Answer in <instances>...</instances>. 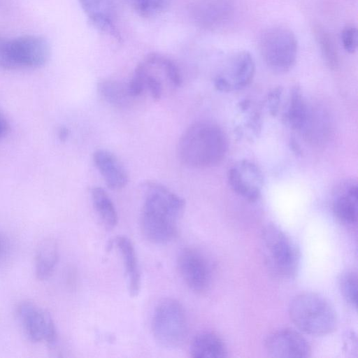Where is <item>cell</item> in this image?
<instances>
[{
    "instance_id": "6da1fadb",
    "label": "cell",
    "mask_w": 358,
    "mask_h": 358,
    "mask_svg": "<svg viewBox=\"0 0 358 358\" xmlns=\"http://www.w3.org/2000/svg\"><path fill=\"white\" fill-rule=\"evenodd\" d=\"M141 215V228L144 236L156 244H165L178 234L185 201L163 185L148 181Z\"/></svg>"
},
{
    "instance_id": "7a4b0ae2",
    "label": "cell",
    "mask_w": 358,
    "mask_h": 358,
    "mask_svg": "<svg viewBox=\"0 0 358 358\" xmlns=\"http://www.w3.org/2000/svg\"><path fill=\"white\" fill-rule=\"evenodd\" d=\"M227 137L215 123L200 121L188 127L180 138L178 152L185 165L208 168L220 164L227 153Z\"/></svg>"
},
{
    "instance_id": "3957f363",
    "label": "cell",
    "mask_w": 358,
    "mask_h": 358,
    "mask_svg": "<svg viewBox=\"0 0 358 358\" xmlns=\"http://www.w3.org/2000/svg\"><path fill=\"white\" fill-rule=\"evenodd\" d=\"M289 316L299 331L315 336L333 332L338 319L335 309L324 297L315 292H303L289 303Z\"/></svg>"
},
{
    "instance_id": "277c9868",
    "label": "cell",
    "mask_w": 358,
    "mask_h": 358,
    "mask_svg": "<svg viewBox=\"0 0 358 358\" xmlns=\"http://www.w3.org/2000/svg\"><path fill=\"white\" fill-rule=\"evenodd\" d=\"M261 240L270 271L283 280L294 278L299 268L300 255L289 235L278 226L268 224L262 231Z\"/></svg>"
},
{
    "instance_id": "5b68a950",
    "label": "cell",
    "mask_w": 358,
    "mask_h": 358,
    "mask_svg": "<svg viewBox=\"0 0 358 358\" xmlns=\"http://www.w3.org/2000/svg\"><path fill=\"white\" fill-rule=\"evenodd\" d=\"M50 56V46L43 37L25 35L0 39V68L31 69L43 66Z\"/></svg>"
},
{
    "instance_id": "8992f818",
    "label": "cell",
    "mask_w": 358,
    "mask_h": 358,
    "mask_svg": "<svg viewBox=\"0 0 358 358\" xmlns=\"http://www.w3.org/2000/svg\"><path fill=\"white\" fill-rule=\"evenodd\" d=\"M152 331L156 342L166 348L181 346L187 335V322L185 309L177 299L160 300L152 318Z\"/></svg>"
},
{
    "instance_id": "52a82bcc",
    "label": "cell",
    "mask_w": 358,
    "mask_h": 358,
    "mask_svg": "<svg viewBox=\"0 0 358 358\" xmlns=\"http://www.w3.org/2000/svg\"><path fill=\"white\" fill-rule=\"evenodd\" d=\"M259 50L267 66L275 73H283L294 66L299 45L292 30L277 26L267 29L261 35Z\"/></svg>"
},
{
    "instance_id": "ba28073f",
    "label": "cell",
    "mask_w": 358,
    "mask_h": 358,
    "mask_svg": "<svg viewBox=\"0 0 358 358\" xmlns=\"http://www.w3.org/2000/svg\"><path fill=\"white\" fill-rule=\"evenodd\" d=\"M177 262L179 273L191 290L203 294L209 289L210 266L201 252L195 248H185L180 251Z\"/></svg>"
},
{
    "instance_id": "9c48e42d",
    "label": "cell",
    "mask_w": 358,
    "mask_h": 358,
    "mask_svg": "<svg viewBox=\"0 0 358 358\" xmlns=\"http://www.w3.org/2000/svg\"><path fill=\"white\" fill-rule=\"evenodd\" d=\"M18 315L23 329L30 341L44 342L53 345L57 341V331L50 315L38 305L30 301L22 302Z\"/></svg>"
},
{
    "instance_id": "30bf717a",
    "label": "cell",
    "mask_w": 358,
    "mask_h": 358,
    "mask_svg": "<svg viewBox=\"0 0 358 358\" xmlns=\"http://www.w3.org/2000/svg\"><path fill=\"white\" fill-rule=\"evenodd\" d=\"M255 73L253 57L247 51L234 55L223 71L214 79V85L221 92H231L247 87Z\"/></svg>"
},
{
    "instance_id": "8fae6325",
    "label": "cell",
    "mask_w": 358,
    "mask_h": 358,
    "mask_svg": "<svg viewBox=\"0 0 358 358\" xmlns=\"http://www.w3.org/2000/svg\"><path fill=\"white\" fill-rule=\"evenodd\" d=\"M267 354L273 357L306 358L311 355V347L301 331L283 328L273 331L264 341Z\"/></svg>"
},
{
    "instance_id": "7c38bea8",
    "label": "cell",
    "mask_w": 358,
    "mask_h": 358,
    "mask_svg": "<svg viewBox=\"0 0 358 358\" xmlns=\"http://www.w3.org/2000/svg\"><path fill=\"white\" fill-rule=\"evenodd\" d=\"M227 179L232 190L245 200L254 203L259 199L264 178L255 163L248 160L236 163L229 169Z\"/></svg>"
},
{
    "instance_id": "4fadbf2b",
    "label": "cell",
    "mask_w": 358,
    "mask_h": 358,
    "mask_svg": "<svg viewBox=\"0 0 358 358\" xmlns=\"http://www.w3.org/2000/svg\"><path fill=\"white\" fill-rule=\"evenodd\" d=\"M79 2L93 27L120 40L113 21L115 0H79Z\"/></svg>"
},
{
    "instance_id": "5bb4252c",
    "label": "cell",
    "mask_w": 358,
    "mask_h": 358,
    "mask_svg": "<svg viewBox=\"0 0 358 358\" xmlns=\"http://www.w3.org/2000/svg\"><path fill=\"white\" fill-rule=\"evenodd\" d=\"M93 161L109 189L118 190L126 186L127 171L115 155L106 150H96L93 153Z\"/></svg>"
},
{
    "instance_id": "9a60e30c",
    "label": "cell",
    "mask_w": 358,
    "mask_h": 358,
    "mask_svg": "<svg viewBox=\"0 0 358 358\" xmlns=\"http://www.w3.org/2000/svg\"><path fill=\"white\" fill-rule=\"evenodd\" d=\"M110 241V247L115 245L122 256L129 295L136 296L141 290V279L134 245L129 238L124 236H117Z\"/></svg>"
},
{
    "instance_id": "2e32d148",
    "label": "cell",
    "mask_w": 358,
    "mask_h": 358,
    "mask_svg": "<svg viewBox=\"0 0 358 358\" xmlns=\"http://www.w3.org/2000/svg\"><path fill=\"white\" fill-rule=\"evenodd\" d=\"M189 352L191 357L194 358H222L228 355L224 340L217 333L212 331L197 334L192 340Z\"/></svg>"
},
{
    "instance_id": "e0dca14e",
    "label": "cell",
    "mask_w": 358,
    "mask_h": 358,
    "mask_svg": "<svg viewBox=\"0 0 358 358\" xmlns=\"http://www.w3.org/2000/svg\"><path fill=\"white\" fill-rule=\"evenodd\" d=\"M357 184H347L334 200L332 208L336 218L341 222L354 225L357 222Z\"/></svg>"
},
{
    "instance_id": "ac0fdd59",
    "label": "cell",
    "mask_w": 358,
    "mask_h": 358,
    "mask_svg": "<svg viewBox=\"0 0 358 358\" xmlns=\"http://www.w3.org/2000/svg\"><path fill=\"white\" fill-rule=\"evenodd\" d=\"M59 258L57 243L52 238L43 240L38 246L35 257V272L41 280L49 278Z\"/></svg>"
},
{
    "instance_id": "d6986e66",
    "label": "cell",
    "mask_w": 358,
    "mask_h": 358,
    "mask_svg": "<svg viewBox=\"0 0 358 358\" xmlns=\"http://www.w3.org/2000/svg\"><path fill=\"white\" fill-rule=\"evenodd\" d=\"M309 114L306 103L299 87H294L290 93L283 121L294 130H301L304 127Z\"/></svg>"
},
{
    "instance_id": "ffe728a7",
    "label": "cell",
    "mask_w": 358,
    "mask_h": 358,
    "mask_svg": "<svg viewBox=\"0 0 358 358\" xmlns=\"http://www.w3.org/2000/svg\"><path fill=\"white\" fill-rule=\"evenodd\" d=\"M94 208L101 223L107 230H111L117 224L118 217L115 207L107 192L100 187L91 189Z\"/></svg>"
},
{
    "instance_id": "44dd1931",
    "label": "cell",
    "mask_w": 358,
    "mask_h": 358,
    "mask_svg": "<svg viewBox=\"0 0 358 358\" xmlns=\"http://www.w3.org/2000/svg\"><path fill=\"white\" fill-rule=\"evenodd\" d=\"M101 96L116 107H126L134 98L129 90L128 83L112 79H103L97 85Z\"/></svg>"
},
{
    "instance_id": "7402d4cb",
    "label": "cell",
    "mask_w": 358,
    "mask_h": 358,
    "mask_svg": "<svg viewBox=\"0 0 358 358\" xmlns=\"http://www.w3.org/2000/svg\"><path fill=\"white\" fill-rule=\"evenodd\" d=\"M199 18L207 26H217L223 24L231 15L230 0H208L201 5Z\"/></svg>"
},
{
    "instance_id": "603a6c76",
    "label": "cell",
    "mask_w": 358,
    "mask_h": 358,
    "mask_svg": "<svg viewBox=\"0 0 358 358\" xmlns=\"http://www.w3.org/2000/svg\"><path fill=\"white\" fill-rule=\"evenodd\" d=\"M315 36L327 64L332 69H336L338 66V55L331 34L322 27H317L315 29Z\"/></svg>"
},
{
    "instance_id": "cb8c5ba5",
    "label": "cell",
    "mask_w": 358,
    "mask_h": 358,
    "mask_svg": "<svg viewBox=\"0 0 358 358\" xmlns=\"http://www.w3.org/2000/svg\"><path fill=\"white\" fill-rule=\"evenodd\" d=\"M171 0H128L131 8L143 17L160 15L169 7Z\"/></svg>"
},
{
    "instance_id": "d4e9b609",
    "label": "cell",
    "mask_w": 358,
    "mask_h": 358,
    "mask_svg": "<svg viewBox=\"0 0 358 358\" xmlns=\"http://www.w3.org/2000/svg\"><path fill=\"white\" fill-rule=\"evenodd\" d=\"M339 287L345 301L351 306H357V275L354 271H346L339 278Z\"/></svg>"
},
{
    "instance_id": "484cf974",
    "label": "cell",
    "mask_w": 358,
    "mask_h": 358,
    "mask_svg": "<svg viewBox=\"0 0 358 358\" xmlns=\"http://www.w3.org/2000/svg\"><path fill=\"white\" fill-rule=\"evenodd\" d=\"M357 29L355 25L345 26L341 32V41L344 50L354 53L357 48Z\"/></svg>"
},
{
    "instance_id": "4316f807",
    "label": "cell",
    "mask_w": 358,
    "mask_h": 358,
    "mask_svg": "<svg viewBox=\"0 0 358 358\" xmlns=\"http://www.w3.org/2000/svg\"><path fill=\"white\" fill-rule=\"evenodd\" d=\"M9 131V124L6 118L0 113V139L5 137Z\"/></svg>"
},
{
    "instance_id": "83f0119b",
    "label": "cell",
    "mask_w": 358,
    "mask_h": 358,
    "mask_svg": "<svg viewBox=\"0 0 358 358\" xmlns=\"http://www.w3.org/2000/svg\"><path fill=\"white\" fill-rule=\"evenodd\" d=\"M68 129L66 128H62L59 131V137L62 140L64 141L68 136Z\"/></svg>"
},
{
    "instance_id": "f1b7e54d",
    "label": "cell",
    "mask_w": 358,
    "mask_h": 358,
    "mask_svg": "<svg viewBox=\"0 0 358 358\" xmlns=\"http://www.w3.org/2000/svg\"><path fill=\"white\" fill-rule=\"evenodd\" d=\"M0 250H1V244H0Z\"/></svg>"
},
{
    "instance_id": "f546056e",
    "label": "cell",
    "mask_w": 358,
    "mask_h": 358,
    "mask_svg": "<svg viewBox=\"0 0 358 358\" xmlns=\"http://www.w3.org/2000/svg\"><path fill=\"white\" fill-rule=\"evenodd\" d=\"M1 38V37H0V39Z\"/></svg>"
}]
</instances>
